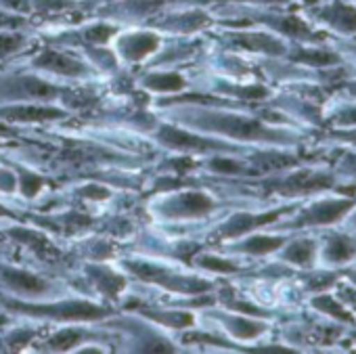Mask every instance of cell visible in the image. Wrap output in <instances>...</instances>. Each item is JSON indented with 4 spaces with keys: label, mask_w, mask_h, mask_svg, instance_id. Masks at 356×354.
I'll return each mask as SVG.
<instances>
[{
    "label": "cell",
    "mask_w": 356,
    "mask_h": 354,
    "mask_svg": "<svg viewBox=\"0 0 356 354\" xmlns=\"http://www.w3.org/2000/svg\"><path fill=\"white\" fill-rule=\"evenodd\" d=\"M356 195L329 191L314 195L306 202H302L291 214H287L285 223L281 225V231L285 233H302V231H325L331 227H339L348 212L354 208Z\"/></svg>",
    "instance_id": "obj_1"
},
{
    "label": "cell",
    "mask_w": 356,
    "mask_h": 354,
    "mask_svg": "<svg viewBox=\"0 0 356 354\" xmlns=\"http://www.w3.org/2000/svg\"><path fill=\"white\" fill-rule=\"evenodd\" d=\"M300 11L329 38L356 40V3H350V0H312V3H304Z\"/></svg>",
    "instance_id": "obj_2"
},
{
    "label": "cell",
    "mask_w": 356,
    "mask_h": 354,
    "mask_svg": "<svg viewBox=\"0 0 356 354\" xmlns=\"http://www.w3.org/2000/svg\"><path fill=\"white\" fill-rule=\"evenodd\" d=\"M350 264H356V233L341 227L321 231L316 266L346 268Z\"/></svg>",
    "instance_id": "obj_3"
},
{
    "label": "cell",
    "mask_w": 356,
    "mask_h": 354,
    "mask_svg": "<svg viewBox=\"0 0 356 354\" xmlns=\"http://www.w3.org/2000/svg\"><path fill=\"white\" fill-rule=\"evenodd\" d=\"M231 42L248 53H256V55H264V57H273V59H285L289 45L285 38L260 28V30H243L239 28L237 32L231 34Z\"/></svg>",
    "instance_id": "obj_4"
},
{
    "label": "cell",
    "mask_w": 356,
    "mask_h": 354,
    "mask_svg": "<svg viewBox=\"0 0 356 354\" xmlns=\"http://www.w3.org/2000/svg\"><path fill=\"white\" fill-rule=\"evenodd\" d=\"M279 260L296 271H308L312 266H316V258H318V235L312 233H300L293 237H287V241L281 246V250L277 252Z\"/></svg>",
    "instance_id": "obj_5"
},
{
    "label": "cell",
    "mask_w": 356,
    "mask_h": 354,
    "mask_svg": "<svg viewBox=\"0 0 356 354\" xmlns=\"http://www.w3.org/2000/svg\"><path fill=\"white\" fill-rule=\"evenodd\" d=\"M308 308L333 323L346 325L350 329H356V314L333 293V291H321V293H310L308 296Z\"/></svg>",
    "instance_id": "obj_6"
},
{
    "label": "cell",
    "mask_w": 356,
    "mask_h": 354,
    "mask_svg": "<svg viewBox=\"0 0 356 354\" xmlns=\"http://www.w3.org/2000/svg\"><path fill=\"white\" fill-rule=\"evenodd\" d=\"M327 149H331L333 153L331 157H327V161L333 168V172L339 176L346 193L356 195V149H348V147H327Z\"/></svg>",
    "instance_id": "obj_7"
},
{
    "label": "cell",
    "mask_w": 356,
    "mask_h": 354,
    "mask_svg": "<svg viewBox=\"0 0 356 354\" xmlns=\"http://www.w3.org/2000/svg\"><path fill=\"white\" fill-rule=\"evenodd\" d=\"M300 273V289L302 293H321V291H331L333 285L341 279L343 268H327V266H312L308 271H298Z\"/></svg>",
    "instance_id": "obj_8"
},
{
    "label": "cell",
    "mask_w": 356,
    "mask_h": 354,
    "mask_svg": "<svg viewBox=\"0 0 356 354\" xmlns=\"http://www.w3.org/2000/svg\"><path fill=\"white\" fill-rule=\"evenodd\" d=\"M356 126V101L327 97L325 128H352Z\"/></svg>",
    "instance_id": "obj_9"
},
{
    "label": "cell",
    "mask_w": 356,
    "mask_h": 354,
    "mask_svg": "<svg viewBox=\"0 0 356 354\" xmlns=\"http://www.w3.org/2000/svg\"><path fill=\"white\" fill-rule=\"evenodd\" d=\"M227 329L237 337V339H243V341H252V339H258L260 335H264L268 331V323L266 319H258V316H248V314H231L227 316Z\"/></svg>",
    "instance_id": "obj_10"
},
{
    "label": "cell",
    "mask_w": 356,
    "mask_h": 354,
    "mask_svg": "<svg viewBox=\"0 0 356 354\" xmlns=\"http://www.w3.org/2000/svg\"><path fill=\"white\" fill-rule=\"evenodd\" d=\"M159 45V38L157 34L153 32H134V34H126L120 38V49L122 53L128 57V59H143L147 57L149 53H153Z\"/></svg>",
    "instance_id": "obj_11"
},
{
    "label": "cell",
    "mask_w": 356,
    "mask_h": 354,
    "mask_svg": "<svg viewBox=\"0 0 356 354\" xmlns=\"http://www.w3.org/2000/svg\"><path fill=\"white\" fill-rule=\"evenodd\" d=\"M287 233H281V235H266V233H256V235H250L243 243H241V250L250 256H270V254H277L281 250V246L287 241Z\"/></svg>",
    "instance_id": "obj_12"
},
{
    "label": "cell",
    "mask_w": 356,
    "mask_h": 354,
    "mask_svg": "<svg viewBox=\"0 0 356 354\" xmlns=\"http://www.w3.org/2000/svg\"><path fill=\"white\" fill-rule=\"evenodd\" d=\"M316 145L356 149V126L352 128H321L316 130Z\"/></svg>",
    "instance_id": "obj_13"
},
{
    "label": "cell",
    "mask_w": 356,
    "mask_h": 354,
    "mask_svg": "<svg viewBox=\"0 0 356 354\" xmlns=\"http://www.w3.org/2000/svg\"><path fill=\"white\" fill-rule=\"evenodd\" d=\"M36 65L47 67V70H55V72H59V74H70V76H76V74H80V72L84 70L78 61H74V59H70V57L57 53V51H44V53L36 59Z\"/></svg>",
    "instance_id": "obj_14"
},
{
    "label": "cell",
    "mask_w": 356,
    "mask_h": 354,
    "mask_svg": "<svg viewBox=\"0 0 356 354\" xmlns=\"http://www.w3.org/2000/svg\"><path fill=\"white\" fill-rule=\"evenodd\" d=\"M7 283L15 289H22V291H42L44 289V283L28 273H19V271H5L3 273Z\"/></svg>",
    "instance_id": "obj_15"
},
{
    "label": "cell",
    "mask_w": 356,
    "mask_h": 354,
    "mask_svg": "<svg viewBox=\"0 0 356 354\" xmlns=\"http://www.w3.org/2000/svg\"><path fill=\"white\" fill-rule=\"evenodd\" d=\"M147 86L153 90H178L185 86V82L176 74H155V76L147 78Z\"/></svg>",
    "instance_id": "obj_16"
},
{
    "label": "cell",
    "mask_w": 356,
    "mask_h": 354,
    "mask_svg": "<svg viewBox=\"0 0 356 354\" xmlns=\"http://www.w3.org/2000/svg\"><path fill=\"white\" fill-rule=\"evenodd\" d=\"M181 204H183V210L187 214H204L212 208V200L208 195H202V193H187L181 198Z\"/></svg>",
    "instance_id": "obj_17"
},
{
    "label": "cell",
    "mask_w": 356,
    "mask_h": 354,
    "mask_svg": "<svg viewBox=\"0 0 356 354\" xmlns=\"http://www.w3.org/2000/svg\"><path fill=\"white\" fill-rule=\"evenodd\" d=\"M354 314H356V285L354 283H350L348 279H343V275H341V279L333 285V289H331Z\"/></svg>",
    "instance_id": "obj_18"
},
{
    "label": "cell",
    "mask_w": 356,
    "mask_h": 354,
    "mask_svg": "<svg viewBox=\"0 0 356 354\" xmlns=\"http://www.w3.org/2000/svg\"><path fill=\"white\" fill-rule=\"evenodd\" d=\"M9 115L17 118V120H44V118H57L61 115L59 111L55 109H36V107H19V109H11L7 111Z\"/></svg>",
    "instance_id": "obj_19"
},
{
    "label": "cell",
    "mask_w": 356,
    "mask_h": 354,
    "mask_svg": "<svg viewBox=\"0 0 356 354\" xmlns=\"http://www.w3.org/2000/svg\"><path fill=\"white\" fill-rule=\"evenodd\" d=\"M212 168L218 170V172H225V174H248V172H254V168H248L245 163L235 161V159H227V157L212 159Z\"/></svg>",
    "instance_id": "obj_20"
},
{
    "label": "cell",
    "mask_w": 356,
    "mask_h": 354,
    "mask_svg": "<svg viewBox=\"0 0 356 354\" xmlns=\"http://www.w3.org/2000/svg\"><path fill=\"white\" fill-rule=\"evenodd\" d=\"M78 339H80V333H78V331H61V333H57V335L51 339V348L67 350V348H72Z\"/></svg>",
    "instance_id": "obj_21"
},
{
    "label": "cell",
    "mask_w": 356,
    "mask_h": 354,
    "mask_svg": "<svg viewBox=\"0 0 356 354\" xmlns=\"http://www.w3.org/2000/svg\"><path fill=\"white\" fill-rule=\"evenodd\" d=\"M113 32H115V28L101 24V26L88 28V30H86V38H88L90 42H105V40H109V38L113 36Z\"/></svg>",
    "instance_id": "obj_22"
},
{
    "label": "cell",
    "mask_w": 356,
    "mask_h": 354,
    "mask_svg": "<svg viewBox=\"0 0 356 354\" xmlns=\"http://www.w3.org/2000/svg\"><path fill=\"white\" fill-rule=\"evenodd\" d=\"M22 36L19 34H9V32H0V53L7 55L13 53L22 47Z\"/></svg>",
    "instance_id": "obj_23"
},
{
    "label": "cell",
    "mask_w": 356,
    "mask_h": 354,
    "mask_svg": "<svg viewBox=\"0 0 356 354\" xmlns=\"http://www.w3.org/2000/svg\"><path fill=\"white\" fill-rule=\"evenodd\" d=\"M202 264L206 268H212V271H220V273H235L237 266L229 260H220V258H214V256H204L202 258Z\"/></svg>",
    "instance_id": "obj_24"
},
{
    "label": "cell",
    "mask_w": 356,
    "mask_h": 354,
    "mask_svg": "<svg viewBox=\"0 0 356 354\" xmlns=\"http://www.w3.org/2000/svg\"><path fill=\"white\" fill-rule=\"evenodd\" d=\"M7 9L17 11V13H28L32 11V0H0Z\"/></svg>",
    "instance_id": "obj_25"
},
{
    "label": "cell",
    "mask_w": 356,
    "mask_h": 354,
    "mask_svg": "<svg viewBox=\"0 0 356 354\" xmlns=\"http://www.w3.org/2000/svg\"><path fill=\"white\" fill-rule=\"evenodd\" d=\"M40 187V179H36V176H28V179L22 183V189L26 191V195H34Z\"/></svg>",
    "instance_id": "obj_26"
},
{
    "label": "cell",
    "mask_w": 356,
    "mask_h": 354,
    "mask_svg": "<svg viewBox=\"0 0 356 354\" xmlns=\"http://www.w3.org/2000/svg\"><path fill=\"white\" fill-rule=\"evenodd\" d=\"M339 227H341V229H346V231L356 233V204H354V208L348 212V216L343 218V223H341Z\"/></svg>",
    "instance_id": "obj_27"
},
{
    "label": "cell",
    "mask_w": 356,
    "mask_h": 354,
    "mask_svg": "<svg viewBox=\"0 0 356 354\" xmlns=\"http://www.w3.org/2000/svg\"><path fill=\"white\" fill-rule=\"evenodd\" d=\"M343 279H348L350 283L356 285V264H350V266L343 268Z\"/></svg>",
    "instance_id": "obj_28"
},
{
    "label": "cell",
    "mask_w": 356,
    "mask_h": 354,
    "mask_svg": "<svg viewBox=\"0 0 356 354\" xmlns=\"http://www.w3.org/2000/svg\"><path fill=\"white\" fill-rule=\"evenodd\" d=\"M350 3H356V0H350Z\"/></svg>",
    "instance_id": "obj_29"
}]
</instances>
